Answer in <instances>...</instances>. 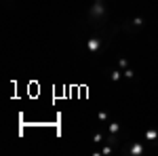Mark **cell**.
<instances>
[{"mask_svg": "<svg viewBox=\"0 0 158 156\" xmlns=\"http://www.w3.org/2000/svg\"><path fill=\"white\" fill-rule=\"evenodd\" d=\"M105 2L103 0H93V6L89 8V21H95V19H103L105 17Z\"/></svg>", "mask_w": 158, "mask_h": 156, "instance_id": "6da1fadb", "label": "cell"}, {"mask_svg": "<svg viewBox=\"0 0 158 156\" xmlns=\"http://www.w3.org/2000/svg\"><path fill=\"white\" fill-rule=\"evenodd\" d=\"M143 152H145V146L139 141H131L120 150V154H125V156H141Z\"/></svg>", "mask_w": 158, "mask_h": 156, "instance_id": "7a4b0ae2", "label": "cell"}, {"mask_svg": "<svg viewBox=\"0 0 158 156\" xmlns=\"http://www.w3.org/2000/svg\"><path fill=\"white\" fill-rule=\"evenodd\" d=\"M99 49H101V40L97 38V36H93V38H89V40H86V51H89L91 55H95Z\"/></svg>", "mask_w": 158, "mask_h": 156, "instance_id": "3957f363", "label": "cell"}, {"mask_svg": "<svg viewBox=\"0 0 158 156\" xmlns=\"http://www.w3.org/2000/svg\"><path fill=\"white\" fill-rule=\"evenodd\" d=\"M120 30H122V32H127V34H137L139 30H141V27H137V25H133V23H131V19H129V21H122V25H120Z\"/></svg>", "mask_w": 158, "mask_h": 156, "instance_id": "277c9868", "label": "cell"}, {"mask_svg": "<svg viewBox=\"0 0 158 156\" xmlns=\"http://www.w3.org/2000/svg\"><path fill=\"white\" fill-rule=\"evenodd\" d=\"M156 139H158V131H156V129H148V131H145V141L156 143Z\"/></svg>", "mask_w": 158, "mask_h": 156, "instance_id": "5b68a950", "label": "cell"}, {"mask_svg": "<svg viewBox=\"0 0 158 156\" xmlns=\"http://www.w3.org/2000/svg\"><path fill=\"white\" fill-rule=\"evenodd\" d=\"M118 131H120V125L118 122H108V133H114V135H118Z\"/></svg>", "mask_w": 158, "mask_h": 156, "instance_id": "8992f818", "label": "cell"}, {"mask_svg": "<svg viewBox=\"0 0 158 156\" xmlns=\"http://www.w3.org/2000/svg\"><path fill=\"white\" fill-rule=\"evenodd\" d=\"M103 141H105V135L99 133V131H95V133H93V143H97V146H99V143H103Z\"/></svg>", "mask_w": 158, "mask_h": 156, "instance_id": "52a82bcc", "label": "cell"}, {"mask_svg": "<svg viewBox=\"0 0 158 156\" xmlns=\"http://www.w3.org/2000/svg\"><path fill=\"white\" fill-rule=\"evenodd\" d=\"M131 23L137 25V27H143V25H145V19H143V17H133V19H131Z\"/></svg>", "mask_w": 158, "mask_h": 156, "instance_id": "ba28073f", "label": "cell"}, {"mask_svg": "<svg viewBox=\"0 0 158 156\" xmlns=\"http://www.w3.org/2000/svg\"><path fill=\"white\" fill-rule=\"evenodd\" d=\"M97 118H99V122H110V116H108V112H103V110L97 112Z\"/></svg>", "mask_w": 158, "mask_h": 156, "instance_id": "9c48e42d", "label": "cell"}, {"mask_svg": "<svg viewBox=\"0 0 158 156\" xmlns=\"http://www.w3.org/2000/svg\"><path fill=\"white\" fill-rule=\"evenodd\" d=\"M122 76H125V74H122V72H118V70H114V72H112V74H110V78H112L114 82H118V80H120Z\"/></svg>", "mask_w": 158, "mask_h": 156, "instance_id": "30bf717a", "label": "cell"}, {"mask_svg": "<svg viewBox=\"0 0 158 156\" xmlns=\"http://www.w3.org/2000/svg\"><path fill=\"white\" fill-rule=\"evenodd\" d=\"M122 74H125V78H129V80H131V78L135 76V72L131 70V68H127V70H122Z\"/></svg>", "mask_w": 158, "mask_h": 156, "instance_id": "8fae6325", "label": "cell"}, {"mask_svg": "<svg viewBox=\"0 0 158 156\" xmlns=\"http://www.w3.org/2000/svg\"><path fill=\"white\" fill-rule=\"evenodd\" d=\"M118 66H120L122 70H127V68H129V63H127V59H125V57H118Z\"/></svg>", "mask_w": 158, "mask_h": 156, "instance_id": "7c38bea8", "label": "cell"}]
</instances>
